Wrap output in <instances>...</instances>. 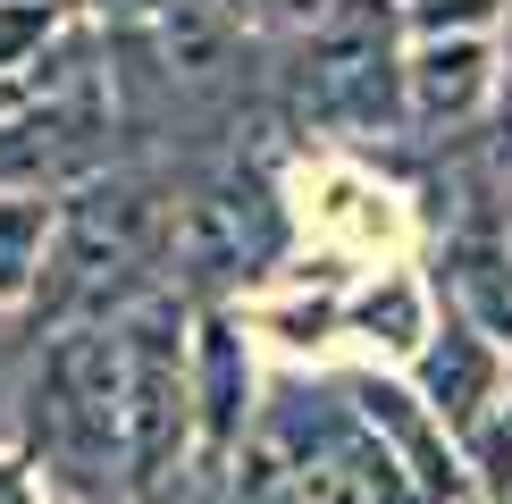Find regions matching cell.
I'll return each instance as SVG.
<instances>
[{
	"label": "cell",
	"instance_id": "cell-1",
	"mask_svg": "<svg viewBox=\"0 0 512 504\" xmlns=\"http://www.w3.org/2000/svg\"><path fill=\"white\" fill-rule=\"evenodd\" d=\"M168 244H177V185L143 160H101L93 177L51 194V244L26 294V328L42 336L59 320H118L126 303L168 286Z\"/></svg>",
	"mask_w": 512,
	"mask_h": 504
},
{
	"label": "cell",
	"instance_id": "cell-2",
	"mask_svg": "<svg viewBox=\"0 0 512 504\" xmlns=\"http://www.w3.org/2000/svg\"><path fill=\"white\" fill-rule=\"evenodd\" d=\"M9 437L26 446V462L59 504L118 488V328L110 320H59L34 336L26 370L9 387Z\"/></svg>",
	"mask_w": 512,
	"mask_h": 504
},
{
	"label": "cell",
	"instance_id": "cell-3",
	"mask_svg": "<svg viewBox=\"0 0 512 504\" xmlns=\"http://www.w3.org/2000/svg\"><path fill=\"white\" fill-rule=\"evenodd\" d=\"M286 126L319 143L403 135V0H336L311 34H294Z\"/></svg>",
	"mask_w": 512,
	"mask_h": 504
},
{
	"label": "cell",
	"instance_id": "cell-4",
	"mask_svg": "<svg viewBox=\"0 0 512 504\" xmlns=\"http://www.w3.org/2000/svg\"><path fill=\"white\" fill-rule=\"evenodd\" d=\"M185 303L177 286L118 311V488L160 504L194 471V395H185Z\"/></svg>",
	"mask_w": 512,
	"mask_h": 504
},
{
	"label": "cell",
	"instance_id": "cell-5",
	"mask_svg": "<svg viewBox=\"0 0 512 504\" xmlns=\"http://www.w3.org/2000/svg\"><path fill=\"white\" fill-rule=\"evenodd\" d=\"M286 252H294V202L244 143L219 160V177H202L194 194H177L168 286H177L185 303H227L236 286L277 278Z\"/></svg>",
	"mask_w": 512,
	"mask_h": 504
},
{
	"label": "cell",
	"instance_id": "cell-6",
	"mask_svg": "<svg viewBox=\"0 0 512 504\" xmlns=\"http://www.w3.org/2000/svg\"><path fill=\"white\" fill-rule=\"evenodd\" d=\"M185 395H194V454L227 462L261 412V353L236 303H194L185 320Z\"/></svg>",
	"mask_w": 512,
	"mask_h": 504
},
{
	"label": "cell",
	"instance_id": "cell-7",
	"mask_svg": "<svg viewBox=\"0 0 512 504\" xmlns=\"http://www.w3.org/2000/svg\"><path fill=\"white\" fill-rule=\"evenodd\" d=\"M345 387V404L353 420L378 437V446L395 454V471L412 479L429 504H471V479H462V446L445 437V420L412 395V378H387V370H353V378H336Z\"/></svg>",
	"mask_w": 512,
	"mask_h": 504
},
{
	"label": "cell",
	"instance_id": "cell-8",
	"mask_svg": "<svg viewBox=\"0 0 512 504\" xmlns=\"http://www.w3.org/2000/svg\"><path fill=\"white\" fill-rule=\"evenodd\" d=\"M496 101V34H403V135H462Z\"/></svg>",
	"mask_w": 512,
	"mask_h": 504
},
{
	"label": "cell",
	"instance_id": "cell-9",
	"mask_svg": "<svg viewBox=\"0 0 512 504\" xmlns=\"http://www.w3.org/2000/svg\"><path fill=\"white\" fill-rule=\"evenodd\" d=\"M429 294H437L445 320H462L496 353H512V236H504V219H462L437 244Z\"/></svg>",
	"mask_w": 512,
	"mask_h": 504
},
{
	"label": "cell",
	"instance_id": "cell-10",
	"mask_svg": "<svg viewBox=\"0 0 512 504\" xmlns=\"http://www.w3.org/2000/svg\"><path fill=\"white\" fill-rule=\"evenodd\" d=\"M403 378H412V395L429 404L437 420H445V437H471L479 420H487V404H496V387H504V353L487 345V336H471L462 320H445L437 311V328H429V345L403 362Z\"/></svg>",
	"mask_w": 512,
	"mask_h": 504
},
{
	"label": "cell",
	"instance_id": "cell-11",
	"mask_svg": "<svg viewBox=\"0 0 512 504\" xmlns=\"http://www.w3.org/2000/svg\"><path fill=\"white\" fill-rule=\"evenodd\" d=\"M429 328H437V294H429V278H412V269H370V278L345 286L336 336H361V345L387 353V362H412V353L429 345Z\"/></svg>",
	"mask_w": 512,
	"mask_h": 504
},
{
	"label": "cell",
	"instance_id": "cell-12",
	"mask_svg": "<svg viewBox=\"0 0 512 504\" xmlns=\"http://www.w3.org/2000/svg\"><path fill=\"white\" fill-rule=\"evenodd\" d=\"M51 244V194H0V311H26Z\"/></svg>",
	"mask_w": 512,
	"mask_h": 504
},
{
	"label": "cell",
	"instance_id": "cell-13",
	"mask_svg": "<svg viewBox=\"0 0 512 504\" xmlns=\"http://www.w3.org/2000/svg\"><path fill=\"white\" fill-rule=\"evenodd\" d=\"M462 479H471L479 504L512 496V353H504V387H496V404H487V420L462 437Z\"/></svg>",
	"mask_w": 512,
	"mask_h": 504
},
{
	"label": "cell",
	"instance_id": "cell-14",
	"mask_svg": "<svg viewBox=\"0 0 512 504\" xmlns=\"http://www.w3.org/2000/svg\"><path fill=\"white\" fill-rule=\"evenodd\" d=\"M59 34H68V9L59 0H0V76L34 68Z\"/></svg>",
	"mask_w": 512,
	"mask_h": 504
},
{
	"label": "cell",
	"instance_id": "cell-15",
	"mask_svg": "<svg viewBox=\"0 0 512 504\" xmlns=\"http://www.w3.org/2000/svg\"><path fill=\"white\" fill-rule=\"evenodd\" d=\"M227 17L252 34V42H294V34H311L319 17L336 9V0H219Z\"/></svg>",
	"mask_w": 512,
	"mask_h": 504
},
{
	"label": "cell",
	"instance_id": "cell-16",
	"mask_svg": "<svg viewBox=\"0 0 512 504\" xmlns=\"http://www.w3.org/2000/svg\"><path fill=\"white\" fill-rule=\"evenodd\" d=\"M0 504H59L51 488H42V471L26 462V446H17V437H0Z\"/></svg>",
	"mask_w": 512,
	"mask_h": 504
},
{
	"label": "cell",
	"instance_id": "cell-17",
	"mask_svg": "<svg viewBox=\"0 0 512 504\" xmlns=\"http://www.w3.org/2000/svg\"><path fill=\"white\" fill-rule=\"evenodd\" d=\"M68 17H84V26H101V17H118V9H135V0H59Z\"/></svg>",
	"mask_w": 512,
	"mask_h": 504
},
{
	"label": "cell",
	"instance_id": "cell-18",
	"mask_svg": "<svg viewBox=\"0 0 512 504\" xmlns=\"http://www.w3.org/2000/svg\"><path fill=\"white\" fill-rule=\"evenodd\" d=\"M68 504H143V496H126V488H110V496H68Z\"/></svg>",
	"mask_w": 512,
	"mask_h": 504
},
{
	"label": "cell",
	"instance_id": "cell-19",
	"mask_svg": "<svg viewBox=\"0 0 512 504\" xmlns=\"http://www.w3.org/2000/svg\"><path fill=\"white\" fill-rule=\"evenodd\" d=\"M504 236H512V219H504Z\"/></svg>",
	"mask_w": 512,
	"mask_h": 504
},
{
	"label": "cell",
	"instance_id": "cell-20",
	"mask_svg": "<svg viewBox=\"0 0 512 504\" xmlns=\"http://www.w3.org/2000/svg\"><path fill=\"white\" fill-rule=\"evenodd\" d=\"M504 504H512V496H504Z\"/></svg>",
	"mask_w": 512,
	"mask_h": 504
},
{
	"label": "cell",
	"instance_id": "cell-21",
	"mask_svg": "<svg viewBox=\"0 0 512 504\" xmlns=\"http://www.w3.org/2000/svg\"><path fill=\"white\" fill-rule=\"evenodd\" d=\"M471 504H479V496H471Z\"/></svg>",
	"mask_w": 512,
	"mask_h": 504
}]
</instances>
